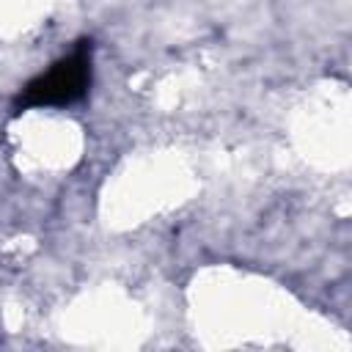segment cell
Here are the masks:
<instances>
[{
	"label": "cell",
	"instance_id": "obj_1",
	"mask_svg": "<svg viewBox=\"0 0 352 352\" xmlns=\"http://www.w3.org/2000/svg\"><path fill=\"white\" fill-rule=\"evenodd\" d=\"M91 85V47L82 41L72 55L30 80L16 96V107H60L85 96Z\"/></svg>",
	"mask_w": 352,
	"mask_h": 352
}]
</instances>
